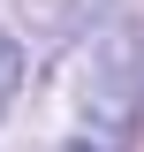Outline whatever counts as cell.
Instances as JSON below:
<instances>
[{
  "label": "cell",
  "instance_id": "cell-1",
  "mask_svg": "<svg viewBox=\"0 0 144 152\" xmlns=\"http://www.w3.org/2000/svg\"><path fill=\"white\" fill-rule=\"evenodd\" d=\"M15 84H23V46L8 31H0V114H8V99H15Z\"/></svg>",
  "mask_w": 144,
  "mask_h": 152
}]
</instances>
